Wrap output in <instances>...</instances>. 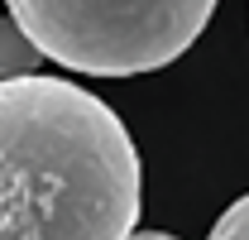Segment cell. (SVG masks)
Instances as JSON below:
<instances>
[{
    "mask_svg": "<svg viewBox=\"0 0 249 240\" xmlns=\"http://www.w3.org/2000/svg\"><path fill=\"white\" fill-rule=\"evenodd\" d=\"M144 202L124 120L67 77L0 82V240H129Z\"/></svg>",
    "mask_w": 249,
    "mask_h": 240,
    "instance_id": "1",
    "label": "cell"
},
{
    "mask_svg": "<svg viewBox=\"0 0 249 240\" xmlns=\"http://www.w3.org/2000/svg\"><path fill=\"white\" fill-rule=\"evenodd\" d=\"M43 58L87 77H134L178 62L211 24V0H10Z\"/></svg>",
    "mask_w": 249,
    "mask_h": 240,
    "instance_id": "2",
    "label": "cell"
},
{
    "mask_svg": "<svg viewBox=\"0 0 249 240\" xmlns=\"http://www.w3.org/2000/svg\"><path fill=\"white\" fill-rule=\"evenodd\" d=\"M43 53L29 34L19 29V20L5 10L0 15V82H19V77H38Z\"/></svg>",
    "mask_w": 249,
    "mask_h": 240,
    "instance_id": "3",
    "label": "cell"
},
{
    "mask_svg": "<svg viewBox=\"0 0 249 240\" xmlns=\"http://www.w3.org/2000/svg\"><path fill=\"white\" fill-rule=\"evenodd\" d=\"M206 240H249V192L220 211V221L211 226V236H206Z\"/></svg>",
    "mask_w": 249,
    "mask_h": 240,
    "instance_id": "4",
    "label": "cell"
},
{
    "mask_svg": "<svg viewBox=\"0 0 249 240\" xmlns=\"http://www.w3.org/2000/svg\"><path fill=\"white\" fill-rule=\"evenodd\" d=\"M129 240H178V236H163V231H134Z\"/></svg>",
    "mask_w": 249,
    "mask_h": 240,
    "instance_id": "5",
    "label": "cell"
}]
</instances>
